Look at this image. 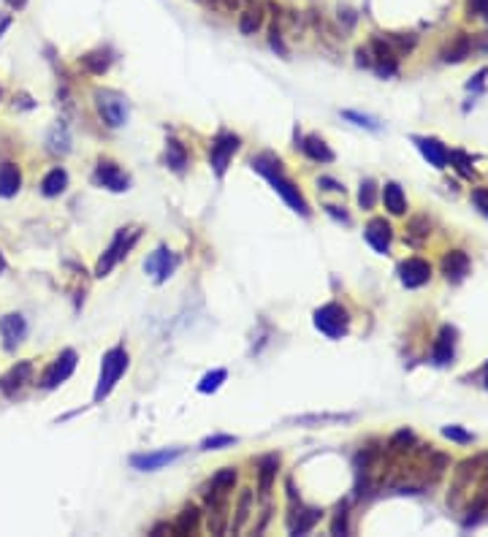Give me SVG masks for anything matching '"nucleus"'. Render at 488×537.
<instances>
[{"mask_svg": "<svg viewBox=\"0 0 488 537\" xmlns=\"http://www.w3.org/2000/svg\"><path fill=\"white\" fill-rule=\"evenodd\" d=\"M301 149H304L306 158H312V161H318V163H331V161H334V152L328 149V144H325L320 136H306Z\"/></svg>", "mask_w": 488, "mask_h": 537, "instance_id": "nucleus-18", "label": "nucleus"}, {"mask_svg": "<svg viewBox=\"0 0 488 537\" xmlns=\"http://www.w3.org/2000/svg\"><path fill=\"white\" fill-rule=\"evenodd\" d=\"M399 274H402V283H405L407 288H421V285H426L428 277H431V266H428L426 261H421V258H409V261H405L399 266Z\"/></svg>", "mask_w": 488, "mask_h": 537, "instance_id": "nucleus-12", "label": "nucleus"}, {"mask_svg": "<svg viewBox=\"0 0 488 537\" xmlns=\"http://www.w3.org/2000/svg\"><path fill=\"white\" fill-rule=\"evenodd\" d=\"M225 377H228V372H225V369H215V372H209L201 380V383H198V391H201V393H215L225 383Z\"/></svg>", "mask_w": 488, "mask_h": 537, "instance_id": "nucleus-28", "label": "nucleus"}, {"mask_svg": "<svg viewBox=\"0 0 488 537\" xmlns=\"http://www.w3.org/2000/svg\"><path fill=\"white\" fill-rule=\"evenodd\" d=\"M174 255H171V250H165V247H158L149 258H147V264H144V268L149 271V274H155L158 277V283H163L171 271H174Z\"/></svg>", "mask_w": 488, "mask_h": 537, "instance_id": "nucleus-13", "label": "nucleus"}, {"mask_svg": "<svg viewBox=\"0 0 488 537\" xmlns=\"http://www.w3.org/2000/svg\"><path fill=\"white\" fill-rule=\"evenodd\" d=\"M383 201H386V209L391 215H405L407 198H405V193H402V187L396 185V182H388V185L383 187Z\"/></svg>", "mask_w": 488, "mask_h": 537, "instance_id": "nucleus-20", "label": "nucleus"}, {"mask_svg": "<svg viewBox=\"0 0 488 537\" xmlns=\"http://www.w3.org/2000/svg\"><path fill=\"white\" fill-rule=\"evenodd\" d=\"M165 163L171 165L174 171H179V174L187 165V152H184V147L177 139H168V144H165Z\"/></svg>", "mask_w": 488, "mask_h": 537, "instance_id": "nucleus-25", "label": "nucleus"}, {"mask_svg": "<svg viewBox=\"0 0 488 537\" xmlns=\"http://www.w3.org/2000/svg\"><path fill=\"white\" fill-rule=\"evenodd\" d=\"M25 334H27V323H25L22 315L11 312V315H3V318H0V337H3L6 351H14L22 339H25Z\"/></svg>", "mask_w": 488, "mask_h": 537, "instance_id": "nucleus-10", "label": "nucleus"}, {"mask_svg": "<svg viewBox=\"0 0 488 537\" xmlns=\"http://www.w3.org/2000/svg\"><path fill=\"white\" fill-rule=\"evenodd\" d=\"M364 236L377 252H388V247H391V226H388L386 220H380V217H377V220H369Z\"/></svg>", "mask_w": 488, "mask_h": 537, "instance_id": "nucleus-14", "label": "nucleus"}, {"mask_svg": "<svg viewBox=\"0 0 488 537\" xmlns=\"http://www.w3.org/2000/svg\"><path fill=\"white\" fill-rule=\"evenodd\" d=\"M139 233H142L139 228H122V231H117L114 242H111L109 250L101 255V261H98V266H95V274H98V277H106L111 268L117 266V261H122V258L128 255V250L136 245Z\"/></svg>", "mask_w": 488, "mask_h": 537, "instance_id": "nucleus-4", "label": "nucleus"}, {"mask_svg": "<svg viewBox=\"0 0 488 537\" xmlns=\"http://www.w3.org/2000/svg\"><path fill=\"white\" fill-rule=\"evenodd\" d=\"M358 204H361L364 209L374 207V182H372V179L361 182V190H358Z\"/></svg>", "mask_w": 488, "mask_h": 537, "instance_id": "nucleus-32", "label": "nucleus"}, {"mask_svg": "<svg viewBox=\"0 0 488 537\" xmlns=\"http://www.w3.org/2000/svg\"><path fill=\"white\" fill-rule=\"evenodd\" d=\"M30 377H33V364L30 361H20V364H14L8 372L0 377V391L6 393V396H14V393L22 391L30 383Z\"/></svg>", "mask_w": 488, "mask_h": 537, "instance_id": "nucleus-9", "label": "nucleus"}, {"mask_svg": "<svg viewBox=\"0 0 488 537\" xmlns=\"http://www.w3.org/2000/svg\"><path fill=\"white\" fill-rule=\"evenodd\" d=\"M418 147H421L423 158H426V161L434 165V168H445L447 158H450V152H447L445 147L440 144L437 139H418Z\"/></svg>", "mask_w": 488, "mask_h": 537, "instance_id": "nucleus-17", "label": "nucleus"}, {"mask_svg": "<svg viewBox=\"0 0 488 537\" xmlns=\"http://www.w3.org/2000/svg\"><path fill=\"white\" fill-rule=\"evenodd\" d=\"M236 437L231 434H215V437H206L201 442V451H217V448H225V445H233Z\"/></svg>", "mask_w": 488, "mask_h": 537, "instance_id": "nucleus-31", "label": "nucleus"}, {"mask_svg": "<svg viewBox=\"0 0 488 537\" xmlns=\"http://www.w3.org/2000/svg\"><path fill=\"white\" fill-rule=\"evenodd\" d=\"M486 386H488V367H486Z\"/></svg>", "mask_w": 488, "mask_h": 537, "instance_id": "nucleus-42", "label": "nucleus"}, {"mask_svg": "<svg viewBox=\"0 0 488 537\" xmlns=\"http://www.w3.org/2000/svg\"><path fill=\"white\" fill-rule=\"evenodd\" d=\"M6 3H8V6H11V8H22V6H25V3H27V0H6Z\"/></svg>", "mask_w": 488, "mask_h": 537, "instance_id": "nucleus-41", "label": "nucleus"}, {"mask_svg": "<svg viewBox=\"0 0 488 537\" xmlns=\"http://www.w3.org/2000/svg\"><path fill=\"white\" fill-rule=\"evenodd\" d=\"M93 98H95V109H98L101 120L109 128H122V125L128 123V101L122 98L120 93H114V90H95Z\"/></svg>", "mask_w": 488, "mask_h": 537, "instance_id": "nucleus-3", "label": "nucleus"}, {"mask_svg": "<svg viewBox=\"0 0 488 537\" xmlns=\"http://www.w3.org/2000/svg\"><path fill=\"white\" fill-rule=\"evenodd\" d=\"M95 182L106 190H114V193H122V190H128V174L122 171L117 163H111V161H101L98 168H95Z\"/></svg>", "mask_w": 488, "mask_h": 537, "instance_id": "nucleus-8", "label": "nucleus"}, {"mask_svg": "<svg viewBox=\"0 0 488 537\" xmlns=\"http://www.w3.org/2000/svg\"><path fill=\"white\" fill-rule=\"evenodd\" d=\"M442 271H445L447 280H453V283L464 280V274L469 271L467 252H461V250H453V252H447L445 261H442Z\"/></svg>", "mask_w": 488, "mask_h": 537, "instance_id": "nucleus-15", "label": "nucleus"}, {"mask_svg": "<svg viewBox=\"0 0 488 537\" xmlns=\"http://www.w3.org/2000/svg\"><path fill=\"white\" fill-rule=\"evenodd\" d=\"M76 369V353L74 351H62L57 355V361L43 372L41 377V388H46V391H52V388H57L60 383H65L71 374Z\"/></svg>", "mask_w": 488, "mask_h": 537, "instance_id": "nucleus-6", "label": "nucleus"}, {"mask_svg": "<svg viewBox=\"0 0 488 537\" xmlns=\"http://www.w3.org/2000/svg\"><path fill=\"white\" fill-rule=\"evenodd\" d=\"M472 6H475L480 14H486L488 11V0H472Z\"/></svg>", "mask_w": 488, "mask_h": 537, "instance_id": "nucleus-40", "label": "nucleus"}, {"mask_svg": "<svg viewBox=\"0 0 488 537\" xmlns=\"http://www.w3.org/2000/svg\"><path fill=\"white\" fill-rule=\"evenodd\" d=\"M239 149V136H233V133H220L217 139H215V144L209 149V161L215 165V171L223 177L228 163H231V158H233V152Z\"/></svg>", "mask_w": 488, "mask_h": 537, "instance_id": "nucleus-7", "label": "nucleus"}, {"mask_svg": "<svg viewBox=\"0 0 488 537\" xmlns=\"http://www.w3.org/2000/svg\"><path fill=\"white\" fill-rule=\"evenodd\" d=\"M198 518H201L198 508H196V505H187L182 513H179V518H177V524H174V532H177V535H190V532L198 526Z\"/></svg>", "mask_w": 488, "mask_h": 537, "instance_id": "nucleus-24", "label": "nucleus"}, {"mask_svg": "<svg viewBox=\"0 0 488 537\" xmlns=\"http://www.w3.org/2000/svg\"><path fill=\"white\" fill-rule=\"evenodd\" d=\"M472 204L480 209L483 215L488 217V190L486 187H477V190H472Z\"/></svg>", "mask_w": 488, "mask_h": 537, "instance_id": "nucleus-33", "label": "nucleus"}, {"mask_svg": "<svg viewBox=\"0 0 488 537\" xmlns=\"http://www.w3.org/2000/svg\"><path fill=\"white\" fill-rule=\"evenodd\" d=\"M447 161H453V163H459L456 168L464 174V177H472V168H469V158L464 155V152H450V158Z\"/></svg>", "mask_w": 488, "mask_h": 537, "instance_id": "nucleus-34", "label": "nucleus"}, {"mask_svg": "<svg viewBox=\"0 0 488 537\" xmlns=\"http://www.w3.org/2000/svg\"><path fill=\"white\" fill-rule=\"evenodd\" d=\"M236 483V470L233 467H225V470H220L217 475L212 477V489H215V494H223L225 489H231Z\"/></svg>", "mask_w": 488, "mask_h": 537, "instance_id": "nucleus-27", "label": "nucleus"}, {"mask_svg": "<svg viewBox=\"0 0 488 537\" xmlns=\"http://www.w3.org/2000/svg\"><path fill=\"white\" fill-rule=\"evenodd\" d=\"M65 187H68V174H65L62 168H52V171L43 177V182H41V193L49 196V198H55V196H60Z\"/></svg>", "mask_w": 488, "mask_h": 537, "instance_id": "nucleus-19", "label": "nucleus"}, {"mask_svg": "<svg viewBox=\"0 0 488 537\" xmlns=\"http://www.w3.org/2000/svg\"><path fill=\"white\" fill-rule=\"evenodd\" d=\"M22 185V174L14 163H3L0 165V196L3 198H11L17 196V190Z\"/></svg>", "mask_w": 488, "mask_h": 537, "instance_id": "nucleus-16", "label": "nucleus"}, {"mask_svg": "<svg viewBox=\"0 0 488 537\" xmlns=\"http://www.w3.org/2000/svg\"><path fill=\"white\" fill-rule=\"evenodd\" d=\"M261 25H264V11H261V6H250V8H244L242 17H239V30H242V36H252L255 30H261Z\"/></svg>", "mask_w": 488, "mask_h": 537, "instance_id": "nucleus-21", "label": "nucleus"}, {"mask_svg": "<svg viewBox=\"0 0 488 537\" xmlns=\"http://www.w3.org/2000/svg\"><path fill=\"white\" fill-rule=\"evenodd\" d=\"M81 65H84L90 74L101 76V74H106V71H109V65H111V57H109V52L98 49V52H90V55H84V57H81Z\"/></svg>", "mask_w": 488, "mask_h": 537, "instance_id": "nucleus-23", "label": "nucleus"}, {"mask_svg": "<svg viewBox=\"0 0 488 537\" xmlns=\"http://www.w3.org/2000/svg\"><path fill=\"white\" fill-rule=\"evenodd\" d=\"M339 532H347V516L345 510H339V516L334 521V535H339Z\"/></svg>", "mask_w": 488, "mask_h": 537, "instance_id": "nucleus-38", "label": "nucleus"}, {"mask_svg": "<svg viewBox=\"0 0 488 537\" xmlns=\"http://www.w3.org/2000/svg\"><path fill=\"white\" fill-rule=\"evenodd\" d=\"M179 456H182V448H171V451H158V454L133 456L130 464H133L136 470H142V473H155V470H161V467H165V464L177 461Z\"/></svg>", "mask_w": 488, "mask_h": 537, "instance_id": "nucleus-11", "label": "nucleus"}, {"mask_svg": "<svg viewBox=\"0 0 488 537\" xmlns=\"http://www.w3.org/2000/svg\"><path fill=\"white\" fill-rule=\"evenodd\" d=\"M250 505H252V491L244 489L242 496H239V508H236V518H233V529H242L244 521L250 518Z\"/></svg>", "mask_w": 488, "mask_h": 537, "instance_id": "nucleus-29", "label": "nucleus"}, {"mask_svg": "<svg viewBox=\"0 0 488 537\" xmlns=\"http://www.w3.org/2000/svg\"><path fill=\"white\" fill-rule=\"evenodd\" d=\"M125 369H128V351L125 348H111L103 355L101 377H98V388H95V402H101V399H106L109 393L114 391V386L120 383Z\"/></svg>", "mask_w": 488, "mask_h": 537, "instance_id": "nucleus-2", "label": "nucleus"}, {"mask_svg": "<svg viewBox=\"0 0 488 537\" xmlns=\"http://www.w3.org/2000/svg\"><path fill=\"white\" fill-rule=\"evenodd\" d=\"M277 467H280V458L277 456H266L261 461V470H258V480H261V494L271 491V480L277 475Z\"/></svg>", "mask_w": 488, "mask_h": 537, "instance_id": "nucleus-26", "label": "nucleus"}, {"mask_svg": "<svg viewBox=\"0 0 488 537\" xmlns=\"http://www.w3.org/2000/svg\"><path fill=\"white\" fill-rule=\"evenodd\" d=\"M467 49H469V43L461 39V41L456 43L453 49H447V55H445V60H461L464 55H467Z\"/></svg>", "mask_w": 488, "mask_h": 537, "instance_id": "nucleus-35", "label": "nucleus"}, {"mask_svg": "<svg viewBox=\"0 0 488 537\" xmlns=\"http://www.w3.org/2000/svg\"><path fill=\"white\" fill-rule=\"evenodd\" d=\"M345 117L347 120H353L355 125H366V128H377V123L374 120H369V117H364V114H355V111H345Z\"/></svg>", "mask_w": 488, "mask_h": 537, "instance_id": "nucleus-37", "label": "nucleus"}, {"mask_svg": "<svg viewBox=\"0 0 488 537\" xmlns=\"http://www.w3.org/2000/svg\"><path fill=\"white\" fill-rule=\"evenodd\" d=\"M252 168H255V171H261L266 179H269V182L274 185V190H277V193H280V196H283L285 201H287L290 207L296 209L299 215H304V217L309 215V207H306L304 196L299 193V187L293 185L290 179H285V177H283V171H280V161H269V158H255V161H252Z\"/></svg>", "mask_w": 488, "mask_h": 537, "instance_id": "nucleus-1", "label": "nucleus"}, {"mask_svg": "<svg viewBox=\"0 0 488 537\" xmlns=\"http://www.w3.org/2000/svg\"><path fill=\"white\" fill-rule=\"evenodd\" d=\"M318 185H323L325 190H337V193H345V187L339 185V182H334V179H328V177H320V182Z\"/></svg>", "mask_w": 488, "mask_h": 537, "instance_id": "nucleus-39", "label": "nucleus"}, {"mask_svg": "<svg viewBox=\"0 0 488 537\" xmlns=\"http://www.w3.org/2000/svg\"><path fill=\"white\" fill-rule=\"evenodd\" d=\"M453 337H456L453 329L440 331V339H437V345H434V361H437V364H447V361L453 358V345H456Z\"/></svg>", "mask_w": 488, "mask_h": 537, "instance_id": "nucleus-22", "label": "nucleus"}, {"mask_svg": "<svg viewBox=\"0 0 488 537\" xmlns=\"http://www.w3.org/2000/svg\"><path fill=\"white\" fill-rule=\"evenodd\" d=\"M318 518H320V510H304V516L293 524V535H306V532L315 526Z\"/></svg>", "mask_w": 488, "mask_h": 537, "instance_id": "nucleus-30", "label": "nucleus"}, {"mask_svg": "<svg viewBox=\"0 0 488 537\" xmlns=\"http://www.w3.org/2000/svg\"><path fill=\"white\" fill-rule=\"evenodd\" d=\"M442 434H445V437H450V440H456V442H469V440H472V434L461 432V429H456V426H445V429H442Z\"/></svg>", "mask_w": 488, "mask_h": 537, "instance_id": "nucleus-36", "label": "nucleus"}, {"mask_svg": "<svg viewBox=\"0 0 488 537\" xmlns=\"http://www.w3.org/2000/svg\"><path fill=\"white\" fill-rule=\"evenodd\" d=\"M315 326H318V331H323L328 339H339L347 334L350 318L339 304H325L315 312Z\"/></svg>", "mask_w": 488, "mask_h": 537, "instance_id": "nucleus-5", "label": "nucleus"}]
</instances>
